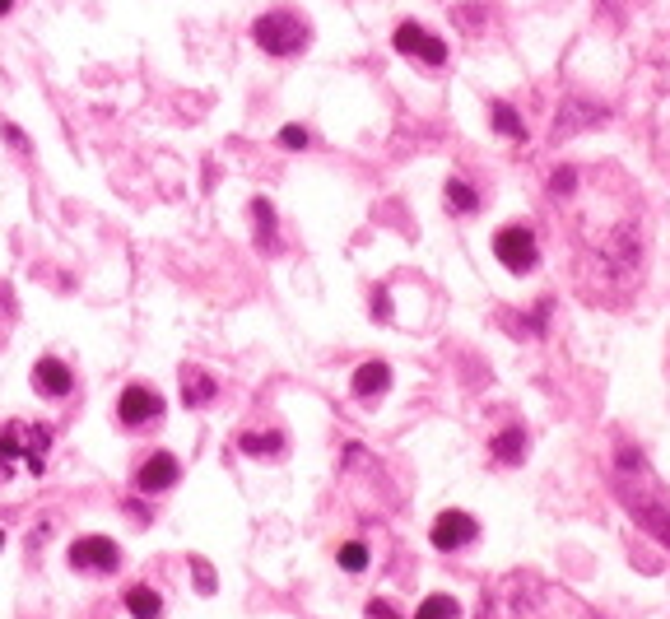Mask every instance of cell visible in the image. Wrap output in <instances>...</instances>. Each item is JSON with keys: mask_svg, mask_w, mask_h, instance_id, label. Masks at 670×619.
Segmentation results:
<instances>
[{"mask_svg": "<svg viewBox=\"0 0 670 619\" xmlns=\"http://www.w3.org/2000/svg\"><path fill=\"white\" fill-rule=\"evenodd\" d=\"M554 219L573 243V270L582 294L596 303H624L643 270L638 191L619 168H554Z\"/></svg>", "mask_w": 670, "mask_h": 619, "instance_id": "obj_1", "label": "cell"}, {"mask_svg": "<svg viewBox=\"0 0 670 619\" xmlns=\"http://www.w3.org/2000/svg\"><path fill=\"white\" fill-rule=\"evenodd\" d=\"M619 471L624 475H615V485H619V494H624V503H629V512L652 531V536H661L670 545V498L661 494V485L647 475L643 457L629 452V447H619Z\"/></svg>", "mask_w": 670, "mask_h": 619, "instance_id": "obj_2", "label": "cell"}, {"mask_svg": "<svg viewBox=\"0 0 670 619\" xmlns=\"http://www.w3.org/2000/svg\"><path fill=\"white\" fill-rule=\"evenodd\" d=\"M252 38H256V47L270 56H294L298 47H308V19L294 10H270L256 19Z\"/></svg>", "mask_w": 670, "mask_h": 619, "instance_id": "obj_3", "label": "cell"}, {"mask_svg": "<svg viewBox=\"0 0 670 619\" xmlns=\"http://www.w3.org/2000/svg\"><path fill=\"white\" fill-rule=\"evenodd\" d=\"M47 447H52V429H47V424H38V429L10 424V429L0 433V475H10L14 457H24L28 471L42 475V466H47Z\"/></svg>", "mask_w": 670, "mask_h": 619, "instance_id": "obj_4", "label": "cell"}, {"mask_svg": "<svg viewBox=\"0 0 670 619\" xmlns=\"http://www.w3.org/2000/svg\"><path fill=\"white\" fill-rule=\"evenodd\" d=\"M494 256L512 275H526V270H536L540 261V243H536V229H526V224H508V229L494 233Z\"/></svg>", "mask_w": 670, "mask_h": 619, "instance_id": "obj_5", "label": "cell"}, {"mask_svg": "<svg viewBox=\"0 0 670 619\" xmlns=\"http://www.w3.org/2000/svg\"><path fill=\"white\" fill-rule=\"evenodd\" d=\"M391 42H396V52L410 56V61H424V66H447V42L433 38L424 24H401Z\"/></svg>", "mask_w": 670, "mask_h": 619, "instance_id": "obj_6", "label": "cell"}, {"mask_svg": "<svg viewBox=\"0 0 670 619\" xmlns=\"http://www.w3.org/2000/svg\"><path fill=\"white\" fill-rule=\"evenodd\" d=\"M159 415H163V396L154 387H145V382H131L117 396V419L126 429H140V424H149V419H159Z\"/></svg>", "mask_w": 670, "mask_h": 619, "instance_id": "obj_7", "label": "cell"}, {"mask_svg": "<svg viewBox=\"0 0 670 619\" xmlns=\"http://www.w3.org/2000/svg\"><path fill=\"white\" fill-rule=\"evenodd\" d=\"M117 564H121V550L108 536H84L70 545V568H80V573H112Z\"/></svg>", "mask_w": 670, "mask_h": 619, "instance_id": "obj_8", "label": "cell"}, {"mask_svg": "<svg viewBox=\"0 0 670 619\" xmlns=\"http://www.w3.org/2000/svg\"><path fill=\"white\" fill-rule=\"evenodd\" d=\"M475 536H480V522H475L470 512L447 508L443 517L433 522V545H438V550H466Z\"/></svg>", "mask_w": 670, "mask_h": 619, "instance_id": "obj_9", "label": "cell"}, {"mask_svg": "<svg viewBox=\"0 0 670 619\" xmlns=\"http://www.w3.org/2000/svg\"><path fill=\"white\" fill-rule=\"evenodd\" d=\"M177 471H182V466H177L173 452H154V457H149L145 466L135 471V489H140V494H159V489H173V485H177Z\"/></svg>", "mask_w": 670, "mask_h": 619, "instance_id": "obj_10", "label": "cell"}, {"mask_svg": "<svg viewBox=\"0 0 670 619\" xmlns=\"http://www.w3.org/2000/svg\"><path fill=\"white\" fill-rule=\"evenodd\" d=\"M33 387H38L42 396L61 401V396H70L75 377H70V368L61 364V359H38V368H33Z\"/></svg>", "mask_w": 670, "mask_h": 619, "instance_id": "obj_11", "label": "cell"}, {"mask_svg": "<svg viewBox=\"0 0 670 619\" xmlns=\"http://www.w3.org/2000/svg\"><path fill=\"white\" fill-rule=\"evenodd\" d=\"M387 387H391V368L382 364V359H373V364H363L359 373H354V396H359L363 405L382 401V396H387Z\"/></svg>", "mask_w": 670, "mask_h": 619, "instance_id": "obj_12", "label": "cell"}, {"mask_svg": "<svg viewBox=\"0 0 670 619\" xmlns=\"http://www.w3.org/2000/svg\"><path fill=\"white\" fill-rule=\"evenodd\" d=\"M215 396V377L201 373V368H182V401L187 405H205Z\"/></svg>", "mask_w": 670, "mask_h": 619, "instance_id": "obj_13", "label": "cell"}, {"mask_svg": "<svg viewBox=\"0 0 670 619\" xmlns=\"http://www.w3.org/2000/svg\"><path fill=\"white\" fill-rule=\"evenodd\" d=\"M126 610H131L135 619H159L163 601H159V592H149V587H131V592H126Z\"/></svg>", "mask_w": 670, "mask_h": 619, "instance_id": "obj_14", "label": "cell"}, {"mask_svg": "<svg viewBox=\"0 0 670 619\" xmlns=\"http://www.w3.org/2000/svg\"><path fill=\"white\" fill-rule=\"evenodd\" d=\"M447 205H452V215H475V210H480V196H475V187H466L461 177H447Z\"/></svg>", "mask_w": 670, "mask_h": 619, "instance_id": "obj_15", "label": "cell"}, {"mask_svg": "<svg viewBox=\"0 0 670 619\" xmlns=\"http://www.w3.org/2000/svg\"><path fill=\"white\" fill-rule=\"evenodd\" d=\"M242 452H247V457H280L284 438L280 433H242Z\"/></svg>", "mask_w": 670, "mask_h": 619, "instance_id": "obj_16", "label": "cell"}, {"mask_svg": "<svg viewBox=\"0 0 670 619\" xmlns=\"http://www.w3.org/2000/svg\"><path fill=\"white\" fill-rule=\"evenodd\" d=\"M489 112H494V131L498 135H508V140H526V122L508 108V103H494Z\"/></svg>", "mask_w": 670, "mask_h": 619, "instance_id": "obj_17", "label": "cell"}, {"mask_svg": "<svg viewBox=\"0 0 670 619\" xmlns=\"http://www.w3.org/2000/svg\"><path fill=\"white\" fill-rule=\"evenodd\" d=\"M522 452H526L522 429H503V433L494 438V457H498V461H522Z\"/></svg>", "mask_w": 670, "mask_h": 619, "instance_id": "obj_18", "label": "cell"}, {"mask_svg": "<svg viewBox=\"0 0 670 619\" xmlns=\"http://www.w3.org/2000/svg\"><path fill=\"white\" fill-rule=\"evenodd\" d=\"M415 619H461V606H456L452 596H429V601L415 610Z\"/></svg>", "mask_w": 670, "mask_h": 619, "instance_id": "obj_19", "label": "cell"}, {"mask_svg": "<svg viewBox=\"0 0 670 619\" xmlns=\"http://www.w3.org/2000/svg\"><path fill=\"white\" fill-rule=\"evenodd\" d=\"M340 568H345V573H363V568H368V545H363V540H345V545H340Z\"/></svg>", "mask_w": 670, "mask_h": 619, "instance_id": "obj_20", "label": "cell"}, {"mask_svg": "<svg viewBox=\"0 0 670 619\" xmlns=\"http://www.w3.org/2000/svg\"><path fill=\"white\" fill-rule=\"evenodd\" d=\"M252 215H256V233H266V238H270V233H275V210H270L266 201H256Z\"/></svg>", "mask_w": 670, "mask_h": 619, "instance_id": "obj_21", "label": "cell"}, {"mask_svg": "<svg viewBox=\"0 0 670 619\" xmlns=\"http://www.w3.org/2000/svg\"><path fill=\"white\" fill-rule=\"evenodd\" d=\"M280 145H284V149H303V145H308V131H303V126H284V131H280Z\"/></svg>", "mask_w": 670, "mask_h": 619, "instance_id": "obj_22", "label": "cell"}, {"mask_svg": "<svg viewBox=\"0 0 670 619\" xmlns=\"http://www.w3.org/2000/svg\"><path fill=\"white\" fill-rule=\"evenodd\" d=\"M368 619H401V615H396L387 601H373V606H368Z\"/></svg>", "mask_w": 670, "mask_h": 619, "instance_id": "obj_23", "label": "cell"}, {"mask_svg": "<svg viewBox=\"0 0 670 619\" xmlns=\"http://www.w3.org/2000/svg\"><path fill=\"white\" fill-rule=\"evenodd\" d=\"M10 5H14V0H0V14H10Z\"/></svg>", "mask_w": 670, "mask_h": 619, "instance_id": "obj_24", "label": "cell"}, {"mask_svg": "<svg viewBox=\"0 0 670 619\" xmlns=\"http://www.w3.org/2000/svg\"><path fill=\"white\" fill-rule=\"evenodd\" d=\"M0 545H5V531H0Z\"/></svg>", "mask_w": 670, "mask_h": 619, "instance_id": "obj_25", "label": "cell"}]
</instances>
